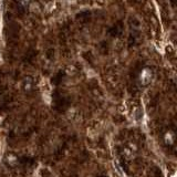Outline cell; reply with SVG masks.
<instances>
[{
	"label": "cell",
	"mask_w": 177,
	"mask_h": 177,
	"mask_svg": "<svg viewBox=\"0 0 177 177\" xmlns=\"http://www.w3.org/2000/svg\"><path fill=\"white\" fill-rule=\"evenodd\" d=\"M155 73L151 67H143L137 74V83L141 87H147L154 81Z\"/></svg>",
	"instance_id": "cell-1"
},
{
	"label": "cell",
	"mask_w": 177,
	"mask_h": 177,
	"mask_svg": "<svg viewBox=\"0 0 177 177\" xmlns=\"http://www.w3.org/2000/svg\"><path fill=\"white\" fill-rule=\"evenodd\" d=\"M137 153V146L134 142L129 141L123 145V147L121 149V154L122 156L126 159V161H132L135 157V155Z\"/></svg>",
	"instance_id": "cell-2"
},
{
	"label": "cell",
	"mask_w": 177,
	"mask_h": 177,
	"mask_svg": "<svg viewBox=\"0 0 177 177\" xmlns=\"http://www.w3.org/2000/svg\"><path fill=\"white\" fill-rule=\"evenodd\" d=\"M175 141H176L175 131L172 129H167L163 134V143L167 147H172V146L175 145Z\"/></svg>",
	"instance_id": "cell-3"
},
{
	"label": "cell",
	"mask_w": 177,
	"mask_h": 177,
	"mask_svg": "<svg viewBox=\"0 0 177 177\" xmlns=\"http://www.w3.org/2000/svg\"><path fill=\"white\" fill-rule=\"evenodd\" d=\"M33 86H34V82L33 80H32V77H27L21 81V89H22L24 92H31L33 90Z\"/></svg>",
	"instance_id": "cell-4"
},
{
	"label": "cell",
	"mask_w": 177,
	"mask_h": 177,
	"mask_svg": "<svg viewBox=\"0 0 177 177\" xmlns=\"http://www.w3.org/2000/svg\"><path fill=\"white\" fill-rule=\"evenodd\" d=\"M6 162L7 164L11 166V167H14V166H17V164H18V157L12 153H9L7 154V156H6Z\"/></svg>",
	"instance_id": "cell-5"
}]
</instances>
